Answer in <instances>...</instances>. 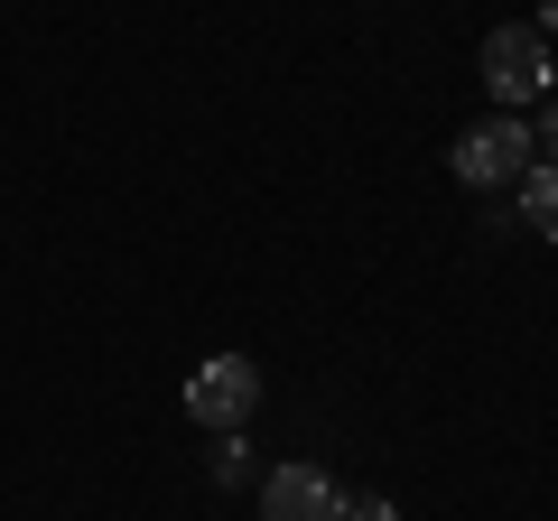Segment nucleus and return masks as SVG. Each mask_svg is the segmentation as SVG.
I'll use <instances>...</instances> for the list:
<instances>
[{
	"label": "nucleus",
	"instance_id": "nucleus-1",
	"mask_svg": "<svg viewBox=\"0 0 558 521\" xmlns=\"http://www.w3.org/2000/svg\"><path fill=\"white\" fill-rule=\"evenodd\" d=\"M549 84H558V57H549V38H539L531 20H512V28H494V38H484V94H494L502 112L549 102Z\"/></svg>",
	"mask_w": 558,
	"mask_h": 521
},
{
	"label": "nucleus",
	"instance_id": "nucleus-2",
	"mask_svg": "<svg viewBox=\"0 0 558 521\" xmlns=\"http://www.w3.org/2000/svg\"><path fill=\"white\" fill-rule=\"evenodd\" d=\"M531 159H539V149H531V121H521V112L475 121V131L447 149V168H457L465 186H484V196H494V186H521V168H531Z\"/></svg>",
	"mask_w": 558,
	"mask_h": 521
},
{
	"label": "nucleus",
	"instance_id": "nucleus-3",
	"mask_svg": "<svg viewBox=\"0 0 558 521\" xmlns=\"http://www.w3.org/2000/svg\"><path fill=\"white\" fill-rule=\"evenodd\" d=\"M260 410V373L242 354H205L196 373H186V420L196 428H223V438H242V420Z\"/></svg>",
	"mask_w": 558,
	"mask_h": 521
},
{
	"label": "nucleus",
	"instance_id": "nucleus-4",
	"mask_svg": "<svg viewBox=\"0 0 558 521\" xmlns=\"http://www.w3.org/2000/svg\"><path fill=\"white\" fill-rule=\"evenodd\" d=\"M260 521H344V484L317 465H270L260 475Z\"/></svg>",
	"mask_w": 558,
	"mask_h": 521
},
{
	"label": "nucleus",
	"instance_id": "nucleus-5",
	"mask_svg": "<svg viewBox=\"0 0 558 521\" xmlns=\"http://www.w3.org/2000/svg\"><path fill=\"white\" fill-rule=\"evenodd\" d=\"M512 196H521V223H531L539 242H558V168H549V159H531Z\"/></svg>",
	"mask_w": 558,
	"mask_h": 521
},
{
	"label": "nucleus",
	"instance_id": "nucleus-6",
	"mask_svg": "<svg viewBox=\"0 0 558 521\" xmlns=\"http://www.w3.org/2000/svg\"><path fill=\"white\" fill-rule=\"evenodd\" d=\"M531 149H549V168H558V94L539 102V121H531Z\"/></svg>",
	"mask_w": 558,
	"mask_h": 521
},
{
	"label": "nucleus",
	"instance_id": "nucleus-7",
	"mask_svg": "<svg viewBox=\"0 0 558 521\" xmlns=\"http://www.w3.org/2000/svg\"><path fill=\"white\" fill-rule=\"evenodd\" d=\"M344 521H400L391 502H344Z\"/></svg>",
	"mask_w": 558,
	"mask_h": 521
},
{
	"label": "nucleus",
	"instance_id": "nucleus-8",
	"mask_svg": "<svg viewBox=\"0 0 558 521\" xmlns=\"http://www.w3.org/2000/svg\"><path fill=\"white\" fill-rule=\"evenodd\" d=\"M531 28H539V38H558V0H539V20H531Z\"/></svg>",
	"mask_w": 558,
	"mask_h": 521
}]
</instances>
